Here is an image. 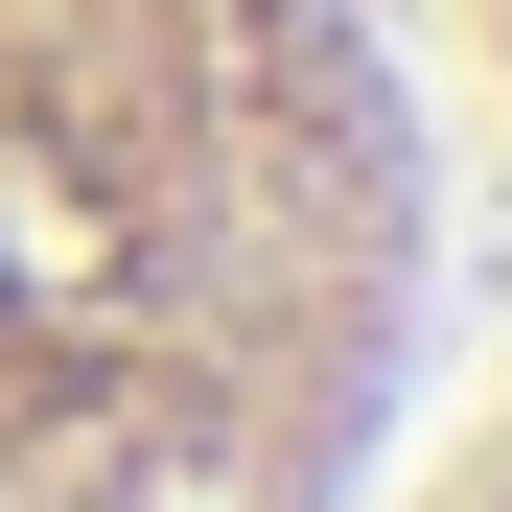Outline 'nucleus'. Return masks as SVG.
<instances>
[{
    "instance_id": "1",
    "label": "nucleus",
    "mask_w": 512,
    "mask_h": 512,
    "mask_svg": "<svg viewBox=\"0 0 512 512\" xmlns=\"http://www.w3.org/2000/svg\"><path fill=\"white\" fill-rule=\"evenodd\" d=\"M443 303L396 0H0V512H396Z\"/></svg>"
},
{
    "instance_id": "2",
    "label": "nucleus",
    "mask_w": 512,
    "mask_h": 512,
    "mask_svg": "<svg viewBox=\"0 0 512 512\" xmlns=\"http://www.w3.org/2000/svg\"><path fill=\"white\" fill-rule=\"evenodd\" d=\"M396 512H512V350H489V373H443V419H419Z\"/></svg>"
}]
</instances>
